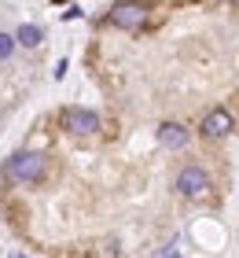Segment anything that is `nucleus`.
<instances>
[{"instance_id":"obj_1","label":"nucleus","mask_w":239,"mask_h":258,"mask_svg":"<svg viewBox=\"0 0 239 258\" xmlns=\"http://www.w3.org/2000/svg\"><path fill=\"white\" fill-rule=\"evenodd\" d=\"M107 19H111V26H118V30H140L143 22H147V4H143V0H118Z\"/></svg>"},{"instance_id":"obj_2","label":"nucleus","mask_w":239,"mask_h":258,"mask_svg":"<svg viewBox=\"0 0 239 258\" xmlns=\"http://www.w3.org/2000/svg\"><path fill=\"white\" fill-rule=\"evenodd\" d=\"M8 177L11 181H37L44 173V155H37V151H19V155L8 159Z\"/></svg>"},{"instance_id":"obj_3","label":"nucleus","mask_w":239,"mask_h":258,"mask_svg":"<svg viewBox=\"0 0 239 258\" xmlns=\"http://www.w3.org/2000/svg\"><path fill=\"white\" fill-rule=\"evenodd\" d=\"M177 192H181L184 199L210 196V173L202 170V166H184L181 173H177Z\"/></svg>"},{"instance_id":"obj_4","label":"nucleus","mask_w":239,"mask_h":258,"mask_svg":"<svg viewBox=\"0 0 239 258\" xmlns=\"http://www.w3.org/2000/svg\"><path fill=\"white\" fill-rule=\"evenodd\" d=\"M63 125H66V133L89 137V133L100 129V114H96V111H85V107H66V111H63Z\"/></svg>"},{"instance_id":"obj_5","label":"nucleus","mask_w":239,"mask_h":258,"mask_svg":"<svg viewBox=\"0 0 239 258\" xmlns=\"http://www.w3.org/2000/svg\"><path fill=\"white\" fill-rule=\"evenodd\" d=\"M232 125H235V122H232V114H228V111H224V107H213L206 118H202L199 129H202V137L221 140V137H228V133H232Z\"/></svg>"},{"instance_id":"obj_6","label":"nucleus","mask_w":239,"mask_h":258,"mask_svg":"<svg viewBox=\"0 0 239 258\" xmlns=\"http://www.w3.org/2000/svg\"><path fill=\"white\" fill-rule=\"evenodd\" d=\"M158 140H162V148H184L188 144V129L181 122H162Z\"/></svg>"},{"instance_id":"obj_7","label":"nucleus","mask_w":239,"mask_h":258,"mask_svg":"<svg viewBox=\"0 0 239 258\" xmlns=\"http://www.w3.org/2000/svg\"><path fill=\"white\" fill-rule=\"evenodd\" d=\"M15 41L26 44V48H33V44H41V30L37 26H19L15 30Z\"/></svg>"},{"instance_id":"obj_8","label":"nucleus","mask_w":239,"mask_h":258,"mask_svg":"<svg viewBox=\"0 0 239 258\" xmlns=\"http://www.w3.org/2000/svg\"><path fill=\"white\" fill-rule=\"evenodd\" d=\"M11 52H15V37H8V33H0V59H8Z\"/></svg>"},{"instance_id":"obj_9","label":"nucleus","mask_w":239,"mask_h":258,"mask_svg":"<svg viewBox=\"0 0 239 258\" xmlns=\"http://www.w3.org/2000/svg\"><path fill=\"white\" fill-rule=\"evenodd\" d=\"M11 258H26V254H11Z\"/></svg>"},{"instance_id":"obj_10","label":"nucleus","mask_w":239,"mask_h":258,"mask_svg":"<svg viewBox=\"0 0 239 258\" xmlns=\"http://www.w3.org/2000/svg\"><path fill=\"white\" fill-rule=\"evenodd\" d=\"M170 258H177V254H170Z\"/></svg>"}]
</instances>
